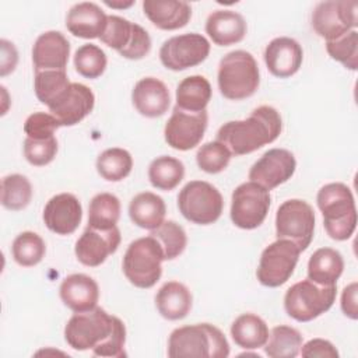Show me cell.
I'll return each instance as SVG.
<instances>
[{
  "instance_id": "3",
  "label": "cell",
  "mask_w": 358,
  "mask_h": 358,
  "mask_svg": "<svg viewBox=\"0 0 358 358\" xmlns=\"http://www.w3.org/2000/svg\"><path fill=\"white\" fill-rule=\"evenodd\" d=\"M316 201L327 235L334 241L351 238L357 227V207L351 189L341 182L327 183L317 192Z\"/></svg>"
},
{
  "instance_id": "37",
  "label": "cell",
  "mask_w": 358,
  "mask_h": 358,
  "mask_svg": "<svg viewBox=\"0 0 358 358\" xmlns=\"http://www.w3.org/2000/svg\"><path fill=\"white\" fill-rule=\"evenodd\" d=\"M150 236L159 243L165 260H173L180 256L187 245V235L183 227L172 220L164 221L158 228L150 231Z\"/></svg>"
},
{
  "instance_id": "35",
  "label": "cell",
  "mask_w": 358,
  "mask_h": 358,
  "mask_svg": "<svg viewBox=\"0 0 358 358\" xmlns=\"http://www.w3.org/2000/svg\"><path fill=\"white\" fill-rule=\"evenodd\" d=\"M133 168L131 154L119 147L102 151L96 158V171L108 182H120L127 178Z\"/></svg>"
},
{
  "instance_id": "5",
  "label": "cell",
  "mask_w": 358,
  "mask_h": 358,
  "mask_svg": "<svg viewBox=\"0 0 358 358\" xmlns=\"http://www.w3.org/2000/svg\"><path fill=\"white\" fill-rule=\"evenodd\" d=\"M164 253L152 236L133 241L123 256L122 268L124 277L137 288H151L162 275Z\"/></svg>"
},
{
  "instance_id": "16",
  "label": "cell",
  "mask_w": 358,
  "mask_h": 358,
  "mask_svg": "<svg viewBox=\"0 0 358 358\" xmlns=\"http://www.w3.org/2000/svg\"><path fill=\"white\" fill-rule=\"evenodd\" d=\"M295 169L296 161L291 151L285 148H271L250 166L249 179L271 190L291 179Z\"/></svg>"
},
{
  "instance_id": "43",
  "label": "cell",
  "mask_w": 358,
  "mask_h": 358,
  "mask_svg": "<svg viewBox=\"0 0 358 358\" xmlns=\"http://www.w3.org/2000/svg\"><path fill=\"white\" fill-rule=\"evenodd\" d=\"M57 140L55 136L45 140H35L29 137L24 140V157L34 166H45L50 164L57 154Z\"/></svg>"
},
{
  "instance_id": "41",
  "label": "cell",
  "mask_w": 358,
  "mask_h": 358,
  "mask_svg": "<svg viewBox=\"0 0 358 358\" xmlns=\"http://www.w3.org/2000/svg\"><path fill=\"white\" fill-rule=\"evenodd\" d=\"M326 50L333 60L341 63L345 69L355 71L358 67V32H357V29H352L334 41H327Z\"/></svg>"
},
{
  "instance_id": "24",
  "label": "cell",
  "mask_w": 358,
  "mask_h": 358,
  "mask_svg": "<svg viewBox=\"0 0 358 358\" xmlns=\"http://www.w3.org/2000/svg\"><path fill=\"white\" fill-rule=\"evenodd\" d=\"M108 15L92 1L74 4L66 17V28L70 34L83 39L99 38L106 27Z\"/></svg>"
},
{
  "instance_id": "46",
  "label": "cell",
  "mask_w": 358,
  "mask_h": 358,
  "mask_svg": "<svg viewBox=\"0 0 358 358\" xmlns=\"http://www.w3.org/2000/svg\"><path fill=\"white\" fill-rule=\"evenodd\" d=\"M299 354L302 357H319V358H338L337 348L324 338H312L301 345Z\"/></svg>"
},
{
  "instance_id": "22",
  "label": "cell",
  "mask_w": 358,
  "mask_h": 358,
  "mask_svg": "<svg viewBox=\"0 0 358 358\" xmlns=\"http://www.w3.org/2000/svg\"><path fill=\"white\" fill-rule=\"evenodd\" d=\"M131 101L136 110L145 117L162 116L169 105V90L161 80L155 77H144L138 80L131 91Z\"/></svg>"
},
{
  "instance_id": "2",
  "label": "cell",
  "mask_w": 358,
  "mask_h": 358,
  "mask_svg": "<svg viewBox=\"0 0 358 358\" xmlns=\"http://www.w3.org/2000/svg\"><path fill=\"white\" fill-rule=\"evenodd\" d=\"M228 355L227 337L210 323L178 327L168 340V357L171 358H227Z\"/></svg>"
},
{
  "instance_id": "27",
  "label": "cell",
  "mask_w": 358,
  "mask_h": 358,
  "mask_svg": "<svg viewBox=\"0 0 358 358\" xmlns=\"http://www.w3.org/2000/svg\"><path fill=\"white\" fill-rule=\"evenodd\" d=\"M193 296L190 289L179 281L165 282L155 294V306L166 320H180L192 309Z\"/></svg>"
},
{
  "instance_id": "1",
  "label": "cell",
  "mask_w": 358,
  "mask_h": 358,
  "mask_svg": "<svg viewBox=\"0 0 358 358\" xmlns=\"http://www.w3.org/2000/svg\"><path fill=\"white\" fill-rule=\"evenodd\" d=\"M282 120L278 110L262 105L252 110L243 120H229L217 131V140L232 155H246L266 144L273 143L281 134Z\"/></svg>"
},
{
  "instance_id": "33",
  "label": "cell",
  "mask_w": 358,
  "mask_h": 358,
  "mask_svg": "<svg viewBox=\"0 0 358 358\" xmlns=\"http://www.w3.org/2000/svg\"><path fill=\"white\" fill-rule=\"evenodd\" d=\"M302 341V334L296 329L280 324L271 329L264 352L270 358H294L299 354Z\"/></svg>"
},
{
  "instance_id": "40",
  "label": "cell",
  "mask_w": 358,
  "mask_h": 358,
  "mask_svg": "<svg viewBox=\"0 0 358 358\" xmlns=\"http://www.w3.org/2000/svg\"><path fill=\"white\" fill-rule=\"evenodd\" d=\"M106 64L108 59L105 52L94 43H85L74 53V67L77 73L85 78L94 80L101 77L106 69Z\"/></svg>"
},
{
  "instance_id": "42",
  "label": "cell",
  "mask_w": 358,
  "mask_h": 358,
  "mask_svg": "<svg viewBox=\"0 0 358 358\" xmlns=\"http://www.w3.org/2000/svg\"><path fill=\"white\" fill-rule=\"evenodd\" d=\"M231 157V151L222 143L215 140L199 147L196 162L197 166L207 173H220L228 166Z\"/></svg>"
},
{
  "instance_id": "15",
  "label": "cell",
  "mask_w": 358,
  "mask_h": 358,
  "mask_svg": "<svg viewBox=\"0 0 358 358\" xmlns=\"http://www.w3.org/2000/svg\"><path fill=\"white\" fill-rule=\"evenodd\" d=\"M208 124L207 110L187 112L175 105L168 119L164 137L169 147L178 151H189L200 144Z\"/></svg>"
},
{
  "instance_id": "4",
  "label": "cell",
  "mask_w": 358,
  "mask_h": 358,
  "mask_svg": "<svg viewBox=\"0 0 358 358\" xmlns=\"http://www.w3.org/2000/svg\"><path fill=\"white\" fill-rule=\"evenodd\" d=\"M218 88L224 98L241 101L252 96L260 84L256 59L246 50H232L222 56L217 74Z\"/></svg>"
},
{
  "instance_id": "17",
  "label": "cell",
  "mask_w": 358,
  "mask_h": 358,
  "mask_svg": "<svg viewBox=\"0 0 358 358\" xmlns=\"http://www.w3.org/2000/svg\"><path fill=\"white\" fill-rule=\"evenodd\" d=\"M120 245V231L117 227L110 229H96L87 225L77 239L74 253L77 260L87 267L101 266L109 255H113Z\"/></svg>"
},
{
  "instance_id": "25",
  "label": "cell",
  "mask_w": 358,
  "mask_h": 358,
  "mask_svg": "<svg viewBox=\"0 0 358 358\" xmlns=\"http://www.w3.org/2000/svg\"><path fill=\"white\" fill-rule=\"evenodd\" d=\"M143 11L157 28L164 31L183 28L192 18L190 4L178 0H144Z\"/></svg>"
},
{
  "instance_id": "38",
  "label": "cell",
  "mask_w": 358,
  "mask_h": 358,
  "mask_svg": "<svg viewBox=\"0 0 358 358\" xmlns=\"http://www.w3.org/2000/svg\"><path fill=\"white\" fill-rule=\"evenodd\" d=\"M11 252L17 264L22 267H34L45 257L46 245L36 232L24 231L15 236Z\"/></svg>"
},
{
  "instance_id": "19",
  "label": "cell",
  "mask_w": 358,
  "mask_h": 358,
  "mask_svg": "<svg viewBox=\"0 0 358 358\" xmlns=\"http://www.w3.org/2000/svg\"><path fill=\"white\" fill-rule=\"evenodd\" d=\"M81 203L71 193L53 196L43 208V222L56 235H71L81 224Z\"/></svg>"
},
{
  "instance_id": "14",
  "label": "cell",
  "mask_w": 358,
  "mask_h": 358,
  "mask_svg": "<svg viewBox=\"0 0 358 358\" xmlns=\"http://www.w3.org/2000/svg\"><path fill=\"white\" fill-rule=\"evenodd\" d=\"M210 55V42L197 32H187L166 39L159 49V60L172 71H182L203 63Z\"/></svg>"
},
{
  "instance_id": "29",
  "label": "cell",
  "mask_w": 358,
  "mask_h": 358,
  "mask_svg": "<svg viewBox=\"0 0 358 358\" xmlns=\"http://www.w3.org/2000/svg\"><path fill=\"white\" fill-rule=\"evenodd\" d=\"M344 270L341 253L333 248H320L308 262V278L320 285H337Z\"/></svg>"
},
{
  "instance_id": "28",
  "label": "cell",
  "mask_w": 358,
  "mask_h": 358,
  "mask_svg": "<svg viewBox=\"0 0 358 358\" xmlns=\"http://www.w3.org/2000/svg\"><path fill=\"white\" fill-rule=\"evenodd\" d=\"M166 206L161 196L152 192L136 194L129 204V217L137 227L152 231L165 221Z\"/></svg>"
},
{
  "instance_id": "36",
  "label": "cell",
  "mask_w": 358,
  "mask_h": 358,
  "mask_svg": "<svg viewBox=\"0 0 358 358\" xmlns=\"http://www.w3.org/2000/svg\"><path fill=\"white\" fill-rule=\"evenodd\" d=\"M32 199V185L27 176L11 173L1 180V204L11 211L24 210Z\"/></svg>"
},
{
  "instance_id": "34",
  "label": "cell",
  "mask_w": 358,
  "mask_h": 358,
  "mask_svg": "<svg viewBox=\"0 0 358 358\" xmlns=\"http://www.w3.org/2000/svg\"><path fill=\"white\" fill-rule=\"evenodd\" d=\"M120 218V200L112 193H98L88 207V227L96 229H110Z\"/></svg>"
},
{
  "instance_id": "26",
  "label": "cell",
  "mask_w": 358,
  "mask_h": 358,
  "mask_svg": "<svg viewBox=\"0 0 358 358\" xmlns=\"http://www.w3.org/2000/svg\"><path fill=\"white\" fill-rule=\"evenodd\" d=\"M248 31L245 18L232 10H215L206 21V32L218 46H229L241 42Z\"/></svg>"
},
{
  "instance_id": "39",
  "label": "cell",
  "mask_w": 358,
  "mask_h": 358,
  "mask_svg": "<svg viewBox=\"0 0 358 358\" xmlns=\"http://www.w3.org/2000/svg\"><path fill=\"white\" fill-rule=\"evenodd\" d=\"M70 84L66 70L38 71L34 78L35 95L46 106H50Z\"/></svg>"
},
{
  "instance_id": "48",
  "label": "cell",
  "mask_w": 358,
  "mask_h": 358,
  "mask_svg": "<svg viewBox=\"0 0 358 358\" xmlns=\"http://www.w3.org/2000/svg\"><path fill=\"white\" fill-rule=\"evenodd\" d=\"M357 294H358V284L357 281L348 284L341 294V310L343 313L352 319L357 320L358 317V303H357Z\"/></svg>"
},
{
  "instance_id": "13",
  "label": "cell",
  "mask_w": 358,
  "mask_h": 358,
  "mask_svg": "<svg viewBox=\"0 0 358 358\" xmlns=\"http://www.w3.org/2000/svg\"><path fill=\"white\" fill-rule=\"evenodd\" d=\"M357 1L330 0L316 4L312 13L315 32L327 41H334L357 28Z\"/></svg>"
},
{
  "instance_id": "8",
  "label": "cell",
  "mask_w": 358,
  "mask_h": 358,
  "mask_svg": "<svg viewBox=\"0 0 358 358\" xmlns=\"http://www.w3.org/2000/svg\"><path fill=\"white\" fill-rule=\"evenodd\" d=\"M178 207L187 221L199 225H210L221 217L224 199L220 190L211 183L190 180L179 192Z\"/></svg>"
},
{
  "instance_id": "32",
  "label": "cell",
  "mask_w": 358,
  "mask_h": 358,
  "mask_svg": "<svg viewBox=\"0 0 358 358\" xmlns=\"http://www.w3.org/2000/svg\"><path fill=\"white\" fill-rule=\"evenodd\" d=\"M185 178V165L180 159L161 155L151 161L148 166L150 183L159 190H173Z\"/></svg>"
},
{
  "instance_id": "12",
  "label": "cell",
  "mask_w": 358,
  "mask_h": 358,
  "mask_svg": "<svg viewBox=\"0 0 358 358\" xmlns=\"http://www.w3.org/2000/svg\"><path fill=\"white\" fill-rule=\"evenodd\" d=\"M301 250L288 239L271 242L260 255L256 277L259 282L268 288L285 284L294 274Z\"/></svg>"
},
{
  "instance_id": "44",
  "label": "cell",
  "mask_w": 358,
  "mask_h": 358,
  "mask_svg": "<svg viewBox=\"0 0 358 358\" xmlns=\"http://www.w3.org/2000/svg\"><path fill=\"white\" fill-rule=\"evenodd\" d=\"M60 127V122L52 115L45 112H35L29 115L24 123L27 137L35 140H45L53 137V133Z\"/></svg>"
},
{
  "instance_id": "6",
  "label": "cell",
  "mask_w": 358,
  "mask_h": 358,
  "mask_svg": "<svg viewBox=\"0 0 358 358\" xmlns=\"http://www.w3.org/2000/svg\"><path fill=\"white\" fill-rule=\"evenodd\" d=\"M336 295L337 285H320L306 278L287 289L284 309L296 322H310L333 306Z\"/></svg>"
},
{
  "instance_id": "11",
  "label": "cell",
  "mask_w": 358,
  "mask_h": 358,
  "mask_svg": "<svg viewBox=\"0 0 358 358\" xmlns=\"http://www.w3.org/2000/svg\"><path fill=\"white\" fill-rule=\"evenodd\" d=\"M101 42L130 60H140L151 50V38L138 24L119 15H108Z\"/></svg>"
},
{
  "instance_id": "9",
  "label": "cell",
  "mask_w": 358,
  "mask_h": 358,
  "mask_svg": "<svg viewBox=\"0 0 358 358\" xmlns=\"http://www.w3.org/2000/svg\"><path fill=\"white\" fill-rule=\"evenodd\" d=\"M315 232V211L301 199L285 200L275 213L277 239H288L303 252L312 242Z\"/></svg>"
},
{
  "instance_id": "20",
  "label": "cell",
  "mask_w": 358,
  "mask_h": 358,
  "mask_svg": "<svg viewBox=\"0 0 358 358\" xmlns=\"http://www.w3.org/2000/svg\"><path fill=\"white\" fill-rule=\"evenodd\" d=\"M70 56V42L60 31L41 34L32 46L35 73L48 70H66Z\"/></svg>"
},
{
  "instance_id": "31",
  "label": "cell",
  "mask_w": 358,
  "mask_h": 358,
  "mask_svg": "<svg viewBox=\"0 0 358 358\" xmlns=\"http://www.w3.org/2000/svg\"><path fill=\"white\" fill-rule=\"evenodd\" d=\"M211 94V84L204 76H189L178 84L176 106L187 112L206 110Z\"/></svg>"
},
{
  "instance_id": "7",
  "label": "cell",
  "mask_w": 358,
  "mask_h": 358,
  "mask_svg": "<svg viewBox=\"0 0 358 358\" xmlns=\"http://www.w3.org/2000/svg\"><path fill=\"white\" fill-rule=\"evenodd\" d=\"M117 319L99 306L85 312H74L64 327V340L73 350H94L108 340Z\"/></svg>"
},
{
  "instance_id": "21",
  "label": "cell",
  "mask_w": 358,
  "mask_h": 358,
  "mask_svg": "<svg viewBox=\"0 0 358 358\" xmlns=\"http://www.w3.org/2000/svg\"><path fill=\"white\" fill-rule=\"evenodd\" d=\"M303 50L298 41L289 36H278L268 42L264 49L267 70L278 78L294 76L302 66Z\"/></svg>"
},
{
  "instance_id": "18",
  "label": "cell",
  "mask_w": 358,
  "mask_h": 358,
  "mask_svg": "<svg viewBox=\"0 0 358 358\" xmlns=\"http://www.w3.org/2000/svg\"><path fill=\"white\" fill-rule=\"evenodd\" d=\"M94 105V92L81 83H71L67 90L48 108L49 112L60 122V126H74L92 112Z\"/></svg>"
},
{
  "instance_id": "47",
  "label": "cell",
  "mask_w": 358,
  "mask_h": 358,
  "mask_svg": "<svg viewBox=\"0 0 358 358\" xmlns=\"http://www.w3.org/2000/svg\"><path fill=\"white\" fill-rule=\"evenodd\" d=\"M1 45V57H0V76L6 77L13 73L18 63V52L13 42L7 39L0 41Z\"/></svg>"
},
{
  "instance_id": "45",
  "label": "cell",
  "mask_w": 358,
  "mask_h": 358,
  "mask_svg": "<svg viewBox=\"0 0 358 358\" xmlns=\"http://www.w3.org/2000/svg\"><path fill=\"white\" fill-rule=\"evenodd\" d=\"M124 344H126V327L124 323L117 319L113 331L105 340L101 345L95 347L92 350V354L96 357H112V358H122L126 357L124 351Z\"/></svg>"
},
{
  "instance_id": "49",
  "label": "cell",
  "mask_w": 358,
  "mask_h": 358,
  "mask_svg": "<svg viewBox=\"0 0 358 358\" xmlns=\"http://www.w3.org/2000/svg\"><path fill=\"white\" fill-rule=\"evenodd\" d=\"M105 4L108 6V7H110V8H129V7H131L133 4H134V1L133 0H130V1H120V3H117V1H105Z\"/></svg>"
},
{
  "instance_id": "30",
  "label": "cell",
  "mask_w": 358,
  "mask_h": 358,
  "mask_svg": "<svg viewBox=\"0 0 358 358\" xmlns=\"http://www.w3.org/2000/svg\"><path fill=\"white\" fill-rule=\"evenodd\" d=\"M231 336L236 345L245 350L264 347L268 338L266 322L255 313H242L231 324Z\"/></svg>"
},
{
  "instance_id": "10",
  "label": "cell",
  "mask_w": 358,
  "mask_h": 358,
  "mask_svg": "<svg viewBox=\"0 0 358 358\" xmlns=\"http://www.w3.org/2000/svg\"><path fill=\"white\" fill-rule=\"evenodd\" d=\"M270 204V190L252 180L241 183L232 192L231 220L241 229H255L266 220Z\"/></svg>"
},
{
  "instance_id": "23",
  "label": "cell",
  "mask_w": 358,
  "mask_h": 358,
  "mask_svg": "<svg viewBox=\"0 0 358 358\" xmlns=\"http://www.w3.org/2000/svg\"><path fill=\"white\" fill-rule=\"evenodd\" d=\"M59 295L62 302L73 312H85L96 306L99 287L92 277L76 273L62 281Z\"/></svg>"
}]
</instances>
